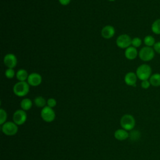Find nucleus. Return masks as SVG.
<instances>
[{
  "label": "nucleus",
  "instance_id": "obj_1",
  "mask_svg": "<svg viewBox=\"0 0 160 160\" xmlns=\"http://www.w3.org/2000/svg\"><path fill=\"white\" fill-rule=\"evenodd\" d=\"M135 72L138 79L141 81L144 80H149L152 75V68L148 64H142L137 68Z\"/></svg>",
  "mask_w": 160,
  "mask_h": 160
},
{
  "label": "nucleus",
  "instance_id": "obj_2",
  "mask_svg": "<svg viewBox=\"0 0 160 160\" xmlns=\"http://www.w3.org/2000/svg\"><path fill=\"white\" fill-rule=\"evenodd\" d=\"M14 94L18 97H24L29 92V84L26 81H18L12 88Z\"/></svg>",
  "mask_w": 160,
  "mask_h": 160
},
{
  "label": "nucleus",
  "instance_id": "obj_3",
  "mask_svg": "<svg viewBox=\"0 0 160 160\" xmlns=\"http://www.w3.org/2000/svg\"><path fill=\"white\" fill-rule=\"evenodd\" d=\"M155 51L152 47L144 46L139 51L138 57L144 62H148L152 60L155 56Z\"/></svg>",
  "mask_w": 160,
  "mask_h": 160
},
{
  "label": "nucleus",
  "instance_id": "obj_4",
  "mask_svg": "<svg viewBox=\"0 0 160 160\" xmlns=\"http://www.w3.org/2000/svg\"><path fill=\"white\" fill-rule=\"evenodd\" d=\"M120 124L122 129L128 131H131L135 127L136 121L132 115L126 114L121 117L120 119Z\"/></svg>",
  "mask_w": 160,
  "mask_h": 160
},
{
  "label": "nucleus",
  "instance_id": "obj_5",
  "mask_svg": "<svg viewBox=\"0 0 160 160\" xmlns=\"http://www.w3.org/2000/svg\"><path fill=\"white\" fill-rule=\"evenodd\" d=\"M1 131L6 136H12L15 135L18 131V125L13 121H8L1 125Z\"/></svg>",
  "mask_w": 160,
  "mask_h": 160
},
{
  "label": "nucleus",
  "instance_id": "obj_6",
  "mask_svg": "<svg viewBox=\"0 0 160 160\" xmlns=\"http://www.w3.org/2000/svg\"><path fill=\"white\" fill-rule=\"evenodd\" d=\"M41 117L44 121L51 122L55 119L56 114L52 108L46 106L41 111Z\"/></svg>",
  "mask_w": 160,
  "mask_h": 160
},
{
  "label": "nucleus",
  "instance_id": "obj_7",
  "mask_svg": "<svg viewBox=\"0 0 160 160\" xmlns=\"http://www.w3.org/2000/svg\"><path fill=\"white\" fill-rule=\"evenodd\" d=\"M132 38L127 34H122L116 38V43L118 48L121 49H126L131 46Z\"/></svg>",
  "mask_w": 160,
  "mask_h": 160
},
{
  "label": "nucleus",
  "instance_id": "obj_8",
  "mask_svg": "<svg viewBox=\"0 0 160 160\" xmlns=\"http://www.w3.org/2000/svg\"><path fill=\"white\" fill-rule=\"evenodd\" d=\"M27 119V114L25 111L22 109L16 110L12 116L13 122H15L18 126L23 124Z\"/></svg>",
  "mask_w": 160,
  "mask_h": 160
},
{
  "label": "nucleus",
  "instance_id": "obj_9",
  "mask_svg": "<svg viewBox=\"0 0 160 160\" xmlns=\"http://www.w3.org/2000/svg\"><path fill=\"white\" fill-rule=\"evenodd\" d=\"M3 62L8 68H14L17 65L18 59L14 54L8 53L4 56Z\"/></svg>",
  "mask_w": 160,
  "mask_h": 160
},
{
  "label": "nucleus",
  "instance_id": "obj_10",
  "mask_svg": "<svg viewBox=\"0 0 160 160\" xmlns=\"http://www.w3.org/2000/svg\"><path fill=\"white\" fill-rule=\"evenodd\" d=\"M42 76L38 72H32L29 74L27 82L31 86H38L42 82Z\"/></svg>",
  "mask_w": 160,
  "mask_h": 160
},
{
  "label": "nucleus",
  "instance_id": "obj_11",
  "mask_svg": "<svg viewBox=\"0 0 160 160\" xmlns=\"http://www.w3.org/2000/svg\"><path fill=\"white\" fill-rule=\"evenodd\" d=\"M125 83L129 86H136L137 80H138V77L136 76V72L130 71L127 72L124 78Z\"/></svg>",
  "mask_w": 160,
  "mask_h": 160
},
{
  "label": "nucleus",
  "instance_id": "obj_12",
  "mask_svg": "<svg viewBox=\"0 0 160 160\" xmlns=\"http://www.w3.org/2000/svg\"><path fill=\"white\" fill-rule=\"evenodd\" d=\"M115 34V29L112 26L107 25L102 28L101 30V36L103 38L109 39L112 38Z\"/></svg>",
  "mask_w": 160,
  "mask_h": 160
},
{
  "label": "nucleus",
  "instance_id": "obj_13",
  "mask_svg": "<svg viewBox=\"0 0 160 160\" xmlns=\"http://www.w3.org/2000/svg\"><path fill=\"white\" fill-rule=\"evenodd\" d=\"M138 53L137 48L131 46L125 49L124 56L128 60H134L138 56Z\"/></svg>",
  "mask_w": 160,
  "mask_h": 160
},
{
  "label": "nucleus",
  "instance_id": "obj_14",
  "mask_svg": "<svg viewBox=\"0 0 160 160\" xmlns=\"http://www.w3.org/2000/svg\"><path fill=\"white\" fill-rule=\"evenodd\" d=\"M114 138L118 141H124L129 138V132L128 131L121 128L115 131L114 133Z\"/></svg>",
  "mask_w": 160,
  "mask_h": 160
},
{
  "label": "nucleus",
  "instance_id": "obj_15",
  "mask_svg": "<svg viewBox=\"0 0 160 160\" xmlns=\"http://www.w3.org/2000/svg\"><path fill=\"white\" fill-rule=\"evenodd\" d=\"M149 81L151 83V85L154 87L160 86V73L156 72L152 74Z\"/></svg>",
  "mask_w": 160,
  "mask_h": 160
},
{
  "label": "nucleus",
  "instance_id": "obj_16",
  "mask_svg": "<svg viewBox=\"0 0 160 160\" xmlns=\"http://www.w3.org/2000/svg\"><path fill=\"white\" fill-rule=\"evenodd\" d=\"M28 76V71L24 69H20L16 72V78L19 81H26Z\"/></svg>",
  "mask_w": 160,
  "mask_h": 160
},
{
  "label": "nucleus",
  "instance_id": "obj_17",
  "mask_svg": "<svg viewBox=\"0 0 160 160\" xmlns=\"http://www.w3.org/2000/svg\"><path fill=\"white\" fill-rule=\"evenodd\" d=\"M21 109L26 111L29 110L32 106V102L29 98H24L20 102Z\"/></svg>",
  "mask_w": 160,
  "mask_h": 160
},
{
  "label": "nucleus",
  "instance_id": "obj_18",
  "mask_svg": "<svg viewBox=\"0 0 160 160\" xmlns=\"http://www.w3.org/2000/svg\"><path fill=\"white\" fill-rule=\"evenodd\" d=\"M152 33L156 35H160V18L153 21L151 27Z\"/></svg>",
  "mask_w": 160,
  "mask_h": 160
},
{
  "label": "nucleus",
  "instance_id": "obj_19",
  "mask_svg": "<svg viewBox=\"0 0 160 160\" xmlns=\"http://www.w3.org/2000/svg\"><path fill=\"white\" fill-rule=\"evenodd\" d=\"M34 103L38 108H44L47 104V101L42 96H39L34 98Z\"/></svg>",
  "mask_w": 160,
  "mask_h": 160
},
{
  "label": "nucleus",
  "instance_id": "obj_20",
  "mask_svg": "<svg viewBox=\"0 0 160 160\" xmlns=\"http://www.w3.org/2000/svg\"><path fill=\"white\" fill-rule=\"evenodd\" d=\"M156 42V41L155 40V38L151 35H147L143 39L144 44H145L146 46H148V47L153 48Z\"/></svg>",
  "mask_w": 160,
  "mask_h": 160
},
{
  "label": "nucleus",
  "instance_id": "obj_21",
  "mask_svg": "<svg viewBox=\"0 0 160 160\" xmlns=\"http://www.w3.org/2000/svg\"><path fill=\"white\" fill-rule=\"evenodd\" d=\"M141 137V133L138 130H131L129 133V138L132 141H138Z\"/></svg>",
  "mask_w": 160,
  "mask_h": 160
},
{
  "label": "nucleus",
  "instance_id": "obj_22",
  "mask_svg": "<svg viewBox=\"0 0 160 160\" xmlns=\"http://www.w3.org/2000/svg\"><path fill=\"white\" fill-rule=\"evenodd\" d=\"M142 43V41L139 37H134L132 39L131 46L136 48H138L140 47L141 46Z\"/></svg>",
  "mask_w": 160,
  "mask_h": 160
},
{
  "label": "nucleus",
  "instance_id": "obj_23",
  "mask_svg": "<svg viewBox=\"0 0 160 160\" xmlns=\"http://www.w3.org/2000/svg\"><path fill=\"white\" fill-rule=\"evenodd\" d=\"M8 118L6 111L2 108L0 109V124L2 125L4 123L6 122V119Z\"/></svg>",
  "mask_w": 160,
  "mask_h": 160
},
{
  "label": "nucleus",
  "instance_id": "obj_24",
  "mask_svg": "<svg viewBox=\"0 0 160 160\" xmlns=\"http://www.w3.org/2000/svg\"><path fill=\"white\" fill-rule=\"evenodd\" d=\"M5 76L8 79H12L16 76V73L14 69L8 68L5 71Z\"/></svg>",
  "mask_w": 160,
  "mask_h": 160
},
{
  "label": "nucleus",
  "instance_id": "obj_25",
  "mask_svg": "<svg viewBox=\"0 0 160 160\" xmlns=\"http://www.w3.org/2000/svg\"><path fill=\"white\" fill-rule=\"evenodd\" d=\"M56 104H57V102L54 98H51L47 100V106L50 108H53L56 106Z\"/></svg>",
  "mask_w": 160,
  "mask_h": 160
},
{
  "label": "nucleus",
  "instance_id": "obj_26",
  "mask_svg": "<svg viewBox=\"0 0 160 160\" xmlns=\"http://www.w3.org/2000/svg\"><path fill=\"white\" fill-rule=\"evenodd\" d=\"M151 86V83L149 80H144V81H142L141 82V88L144 89H148Z\"/></svg>",
  "mask_w": 160,
  "mask_h": 160
},
{
  "label": "nucleus",
  "instance_id": "obj_27",
  "mask_svg": "<svg viewBox=\"0 0 160 160\" xmlns=\"http://www.w3.org/2000/svg\"><path fill=\"white\" fill-rule=\"evenodd\" d=\"M153 49L155 52L160 54V41L156 42L155 44L153 46Z\"/></svg>",
  "mask_w": 160,
  "mask_h": 160
},
{
  "label": "nucleus",
  "instance_id": "obj_28",
  "mask_svg": "<svg viewBox=\"0 0 160 160\" xmlns=\"http://www.w3.org/2000/svg\"><path fill=\"white\" fill-rule=\"evenodd\" d=\"M58 1L59 3L62 6H67L71 2V0H58Z\"/></svg>",
  "mask_w": 160,
  "mask_h": 160
},
{
  "label": "nucleus",
  "instance_id": "obj_29",
  "mask_svg": "<svg viewBox=\"0 0 160 160\" xmlns=\"http://www.w3.org/2000/svg\"><path fill=\"white\" fill-rule=\"evenodd\" d=\"M108 1H111V2H113V1H116V0H108Z\"/></svg>",
  "mask_w": 160,
  "mask_h": 160
}]
</instances>
